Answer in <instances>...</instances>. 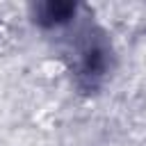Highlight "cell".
Returning a JSON list of instances; mask_svg holds the SVG:
<instances>
[{
    "label": "cell",
    "mask_w": 146,
    "mask_h": 146,
    "mask_svg": "<svg viewBox=\"0 0 146 146\" xmlns=\"http://www.w3.org/2000/svg\"><path fill=\"white\" fill-rule=\"evenodd\" d=\"M66 57L78 84L84 89H96L112 66L110 41L94 25H84L75 32V39L68 43Z\"/></svg>",
    "instance_id": "1"
},
{
    "label": "cell",
    "mask_w": 146,
    "mask_h": 146,
    "mask_svg": "<svg viewBox=\"0 0 146 146\" xmlns=\"http://www.w3.org/2000/svg\"><path fill=\"white\" fill-rule=\"evenodd\" d=\"M75 5L71 2H46L36 7V23L41 27L55 30V27H68L71 21H75Z\"/></svg>",
    "instance_id": "2"
}]
</instances>
